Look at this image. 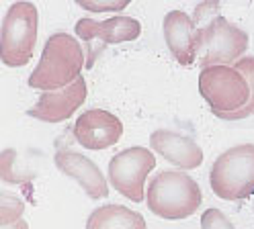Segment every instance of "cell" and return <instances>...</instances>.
<instances>
[{"mask_svg": "<svg viewBox=\"0 0 254 229\" xmlns=\"http://www.w3.org/2000/svg\"><path fill=\"white\" fill-rule=\"evenodd\" d=\"M150 147L162 156L166 162L174 164L177 168L189 172L195 170L203 164V150L195 143V139H190L183 133L170 129H158L150 135Z\"/></svg>", "mask_w": 254, "mask_h": 229, "instance_id": "12", "label": "cell"}, {"mask_svg": "<svg viewBox=\"0 0 254 229\" xmlns=\"http://www.w3.org/2000/svg\"><path fill=\"white\" fill-rule=\"evenodd\" d=\"M82 68H86V56L78 39L70 33H54L45 41L39 65L31 72L27 82L35 90L52 92L74 84Z\"/></svg>", "mask_w": 254, "mask_h": 229, "instance_id": "1", "label": "cell"}, {"mask_svg": "<svg viewBox=\"0 0 254 229\" xmlns=\"http://www.w3.org/2000/svg\"><path fill=\"white\" fill-rule=\"evenodd\" d=\"M121 137H123L121 119L105 109H88L74 123V139L92 152L113 147Z\"/></svg>", "mask_w": 254, "mask_h": 229, "instance_id": "9", "label": "cell"}, {"mask_svg": "<svg viewBox=\"0 0 254 229\" xmlns=\"http://www.w3.org/2000/svg\"><path fill=\"white\" fill-rule=\"evenodd\" d=\"M199 94L211 107V113H232L246 107L250 88L234 65H211L199 74Z\"/></svg>", "mask_w": 254, "mask_h": 229, "instance_id": "7", "label": "cell"}, {"mask_svg": "<svg viewBox=\"0 0 254 229\" xmlns=\"http://www.w3.org/2000/svg\"><path fill=\"white\" fill-rule=\"evenodd\" d=\"M146 203L156 217L179 221L195 215L203 203V194L195 178L185 170H164L150 180Z\"/></svg>", "mask_w": 254, "mask_h": 229, "instance_id": "2", "label": "cell"}, {"mask_svg": "<svg viewBox=\"0 0 254 229\" xmlns=\"http://www.w3.org/2000/svg\"><path fill=\"white\" fill-rule=\"evenodd\" d=\"M2 229H29V223H27L25 219H21V221L12 223V225H6V227H2Z\"/></svg>", "mask_w": 254, "mask_h": 229, "instance_id": "21", "label": "cell"}, {"mask_svg": "<svg viewBox=\"0 0 254 229\" xmlns=\"http://www.w3.org/2000/svg\"><path fill=\"white\" fill-rule=\"evenodd\" d=\"M76 4L88 12H121L129 6V0H78Z\"/></svg>", "mask_w": 254, "mask_h": 229, "instance_id": "18", "label": "cell"}, {"mask_svg": "<svg viewBox=\"0 0 254 229\" xmlns=\"http://www.w3.org/2000/svg\"><path fill=\"white\" fill-rule=\"evenodd\" d=\"M154 166V152L148 147L133 145L109 160L107 180L121 196L129 199L131 203H141L146 199V178Z\"/></svg>", "mask_w": 254, "mask_h": 229, "instance_id": "6", "label": "cell"}, {"mask_svg": "<svg viewBox=\"0 0 254 229\" xmlns=\"http://www.w3.org/2000/svg\"><path fill=\"white\" fill-rule=\"evenodd\" d=\"M248 49V33L217 14L213 21L197 29L195 63L201 70L211 65H232L242 59Z\"/></svg>", "mask_w": 254, "mask_h": 229, "instance_id": "4", "label": "cell"}, {"mask_svg": "<svg viewBox=\"0 0 254 229\" xmlns=\"http://www.w3.org/2000/svg\"><path fill=\"white\" fill-rule=\"evenodd\" d=\"M86 229H148V225L141 213L129 207L103 205L88 215Z\"/></svg>", "mask_w": 254, "mask_h": 229, "instance_id": "14", "label": "cell"}, {"mask_svg": "<svg viewBox=\"0 0 254 229\" xmlns=\"http://www.w3.org/2000/svg\"><path fill=\"white\" fill-rule=\"evenodd\" d=\"M39 29V10L33 2H12L0 27V57L8 68H23L33 57Z\"/></svg>", "mask_w": 254, "mask_h": 229, "instance_id": "3", "label": "cell"}, {"mask_svg": "<svg viewBox=\"0 0 254 229\" xmlns=\"http://www.w3.org/2000/svg\"><path fill=\"white\" fill-rule=\"evenodd\" d=\"M162 33L166 47L181 65L195 63V37L197 29L193 23V16L185 10H170L166 12L162 21Z\"/></svg>", "mask_w": 254, "mask_h": 229, "instance_id": "13", "label": "cell"}, {"mask_svg": "<svg viewBox=\"0 0 254 229\" xmlns=\"http://www.w3.org/2000/svg\"><path fill=\"white\" fill-rule=\"evenodd\" d=\"M217 14H219V4L217 2H203V4H199L195 8V12L190 16H193L195 29H201V27L207 25L209 21H213Z\"/></svg>", "mask_w": 254, "mask_h": 229, "instance_id": "20", "label": "cell"}, {"mask_svg": "<svg viewBox=\"0 0 254 229\" xmlns=\"http://www.w3.org/2000/svg\"><path fill=\"white\" fill-rule=\"evenodd\" d=\"M14 162H17V150H12V147H4L2 150V182H6V184H23L25 178L27 180L31 178V174H27V172L17 174L14 172Z\"/></svg>", "mask_w": 254, "mask_h": 229, "instance_id": "17", "label": "cell"}, {"mask_svg": "<svg viewBox=\"0 0 254 229\" xmlns=\"http://www.w3.org/2000/svg\"><path fill=\"white\" fill-rule=\"evenodd\" d=\"M54 164L64 176H68L80 184L88 199L97 201L109 194V180H105L101 168L84 154L72 150H60L54 158Z\"/></svg>", "mask_w": 254, "mask_h": 229, "instance_id": "11", "label": "cell"}, {"mask_svg": "<svg viewBox=\"0 0 254 229\" xmlns=\"http://www.w3.org/2000/svg\"><path fill=\"white\" fill-rule=\"evenodd\" d=\"M25 213V201L19 194L2 190V205H0V225L6 227L23 219Z\"/></svg>", "mask_w": 254, "mask_h": 229, "instance_id": "16", "label": "cell"}, {"mask_svg": "<svg viewBox=\"0 0 254 229\" xmlns=\"http://www.w3.org/2000/svg\"><path fill=\"white\" fill-rule=\"evenodd\" d=\"M201 229H236V225L230 221V217L226 215V213H221L219 209L211 207L207 211H203Z\"/></svg>", "mask_w": 254, "mask_h": 229, "instance_id": "19", "label": "cell"}, {"mask_svg": "<svg viewBox=\"0 0 254 229\" xmlns=\"http://www.w3.org/2000/svg\"><path fill=\"white\" fill-rule=\"evenodd\" d=\"M209 184L221 201H242L252 196L254 143H240L219 154L209 172Z\"/></svg>", "mask_w": 254, "mask_h": 229, "instance_id": "5", "label": "cell"}, {"mask_svg": "<svg viewBox=\"0 0 254 229\" xmlns=\"http://www.w3.org/2000/svg\"><path fill=\"white\" fill-rule=\"evenodd\" d=\"M234 68L240 72L246 82H248V88H250V98L246 107L232 111V113H213L217 119H224V121H240V119H248L254 114V56H244L242 59H238L234 63Z\"/></svg>", "mask_w": 254, "mask_h": 229, "instance_id": "15", "label": "cell"}, {"mask_svg": "<svg viewBox=\"0 0 254 229\" xmlns=\"http://www.w3.org/2000/svg\"><path fill=\"white\" fill-rule=\"evenodd\" d=\"M74 33L86 43V68H92L94 59L103 52L105 45H117L139 39L141 23L127 14H115L105 21L84 16L76 23Z\"/></svg>", "mask_w": 254, "mask_h": 229, "instance_id": "8", "label": "cell"}, {"mask_svg": "<svg viewBox=\"0 0 254 229\" xmlns=\"http://www.w3.org/2000/svg\"><path fill=\"white\" fill-rule=\"evenodd\" d=\"M86 80L80 76L74 84L60 88V90H52V92H43L39 96V101L35 103V107H31L27 111L29 117L39 119L43 123H62L70 119L72 114L80 109L86 101Z\"/></svg>", "mask_w": 254, "mask_h": 229, "instance_id": "10", "label": "cell"}]
</instances>
